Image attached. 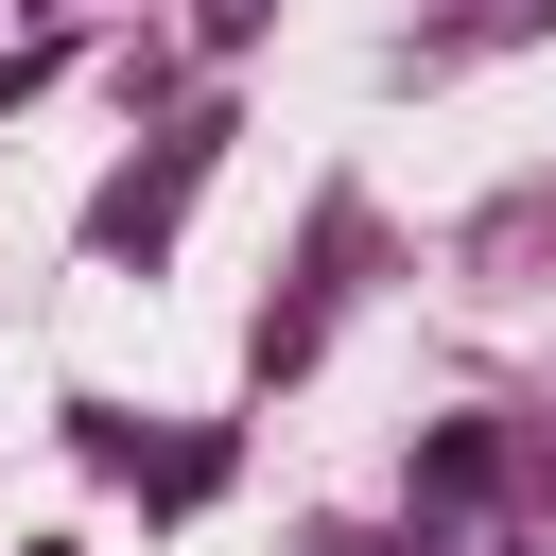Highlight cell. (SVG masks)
I'll return each instance as SVG.
<instances>
[{"mask_svg":"<svg viewBox=\"0 0 556 556\" xmlns=\"http://www.w3.org/2000/svg\"><path fill=\"white\" fill-rule=\"evenodd\" d=\"M261 17H278V0H191V35H208V52H243Z\"/></svg>","mask_w":556,"mask_h":556,"instance_id":"3","label":"cell"},{"mask_svg":"<svg viewBox=\"0 0 556 556\" xmlns=\"http://www.w3.org/2000/svg\"><path fill=\"white\" fill-rule=\"evenodd\" d=\"M539 486H556V452H539Z\"/></svg>","mask_w":556,"mask_h":556,"instance_id":"4","label":"cell"},{"mask_svg":"<svg viewBox=\"0 0 556 556\" xmlns=\"http://www.w3.org/2000/svg\"><path fill=\"white\" fill-rule=\"evenodd\" d=\"M208 156H226V122H174V139H156V156H139V174H122L104 208H87V243H104V261H122V243H156V226H174V208L208 191Z\"/></svg>","mask_w":556,"mask_h":556,"instance_id":"1","label":"cell"},{"mask_svg":"<svg viewBox=\"0 0 556 556\" xmlns=\"http://www.w3.org/2000/svg\"><path fill=\"white\" fill-rule=\"evenodd\" d=\"M486 486H504V434H486V417H452V434L417 452V504H486Z\"/></svg>","mask_w":556,"mask_h":556,"instance_id":"2","label":"cell"}]
</instances>
